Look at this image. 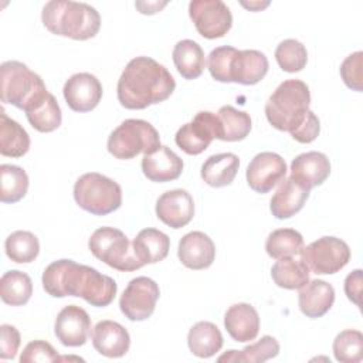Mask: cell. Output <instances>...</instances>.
<instances>
[{
    "label": "cell",
    "mask_w": 363,
    "mask_h": 363,
    "mask_svg": "<svg viewBox=\"0 0 363 363\" xmlns=\"http://www.w3.org/2000/svg\"><path fill=\"white\" fill-rule=\"evenodd\" d=\"M279 353V343L275 337L265 335L258 342L245 346L242 350H228L218 357V362H247L262 363Z\"/></svg>",
    "instance_id": "836d02e7"
},
{
    "label": "cell",
    "mask_w": 363,
    "mask_h": 363,
    "mask_svg": "<svg viewBox=\"0 0 363 363\" xmlns=\"http://www.w3.org/2000/svg\"><path fill=\"white\" fill-rule=\"evenodd\" d=\"M21 363L35 362H60L57 350L45 340H33L26 345L20 356Z\"/></svg>",
    "instance_id": "b9f144b4"
},
{
    "label": "cell",
    "mask_w": 363,
    "mask_h": 363,
    "mask_svg": "<svg viewBox=\"0 0 363 363\" xmlns=\"http://www.w3.org/2000/svg\"><path fill=\"white\" fill-rule=\"evenodd\" d=\"M362 65H363V52L362 51H356V52L347 55L340 65V77H342L345 85L357 92H362V89H363V86H362V81H363Z\"/></svg>",
    "instance_id": "60d3db41"
},
{
    "label": "cell",
    "mask_w": 363,
    "mask_h": 363,
    "mask_svg": "<svg viewBox=\"0 0 363 363\" xmlns=\"http://www.w3.org/2000/svg\"><path fill=\"white\" fill-rule=\"evenodd\" d=\"M309 104V86L301 79H286L268 98L265 116L275 129L292 133L306 118Z\"/></svg>",
    "instance_id": "277c9868"
},
{
    "label": "cell",
    "mask_w": 363,
    "mask_h": 363,
    "mask_svg": "<svg viewBox=\"0 0 363 363\" xmlns=\"http://www.w3.org/2000/svg\"><path fill=\"white\" fill-rule=\"evenodd\" d=\"M309 197V190L292 177L284 179L269 201V210L278 220H286L302 210Z\"/></svg>",
    "instance_id": "cb8c5ba5"
},
{
    "label": "cell",
    "mask_w": 363,
    "mask_h": 363,
    "mask_svg": "<svg viewBox=\"0 0 363 363\" xmlns=\"http://www.w3.org/2000/svg\"><path fill=\"white\" fill-rule=\"evenodd\" d=\"M44 81L20 61H4L0 65L1 102L26 111L47 94Z\"/></svg>",
    "instance_id": "5b68a950"
},
{
    "label": "cell",
    "mask_w": 363,
    "mask_h": 363,
    "mask_svg": "<svg viewBox=\"0 0 363 363\" xmlns=\"http://www.w3.org/2000/svg\"><path fill=\"white\" fill-rule=\"evenodd\" d=\"M309 268L299 258L282 257L271 268V278L277 286L284 289H299L309 282Z\"/></svg>",
    "instance_id": "4dcf8cb0"
},
{
    "label": "cell",
    "mask_w": 363,
    "mask_h": 363,
    "mask_svg": "<svg viewBox=\"0 0 363 363\" xmlns=\"http://www.w3.org/2000/svg\"><path fill=\"white\" fill-rule=\"evenodd\" d=\"M275 60L285 72H298L302 71L308 62V51L301 41L286 38L277 45Z\"/></svg>",
    "instance_id": "74e56055"
},
{
    "label": "cell",
    "mask_w": 363,
    "mask_h": 363,
    "mask_svg": "<svg viewBox=\"0 0 363 363\" xmlns=\"http://www.w3.org/2000/svg\"><path fill=\"white\" fill-rule=\"evenodd\" d=\"M213 139H220V121L217 113L200 111L191 122L184 123L174 136L176 145L187 155L203 153Z\"/></svg>",
    "instance_id": "7c38bea8"
},
{
    "label": "cell",
    "mask_w": 363,
    "mask_h": 363,
    "mask_svg": "<svg viewBox=\"0 0 363 363\" xmlns=\"http://www.w3.org/2000/svg\"><path fill=\"white\" fill-rule=\"evenodd\" d=\"M74 200L82 210L94 216H106L121 207L122 189L115 180L101 173L89 172L75 182Z\"/></svg>",
    "instance_id": "8992f818"
},
{
    "label": "cell",
    "mask_w": 363,
    "mask_h": 363,
    "mask_svg": "<svg viewBox=\"0 0 363 363\" xmlns=\"http://www.w3.org/2000/svg\"><path fill=\"white\" fill-rule=\"evenodd\" d=\"M333 354L340 363H357L363 359V335L354 329L342 330L333 340Z\"/></svg>",
    "instance_id": "f35d334b"
},
{
    "label": "cell",
    "mask_w": 363,
    "mask_h": 363,
    "mask_svg": "<svg viewBox=\"0 0 363 363\" xmlns=\"http://www.w3.org/2000/svg\"><path fill=\"white\" fill-rule=\"evenodd\" d=\"M4 250L13 262L28 264L37 258L40 252V242L33 233L17 230L6 238Z\"/></svg>",
    "instance_id": "8d00e7d4"
},
{
    "label": "cell",
    "mask_w": 363,
    "mask_h": 363,
    "mask_svg": "<svg viewBox=\"0 0 363 363\" xmlns=\"http://www.w3.org/2000/svg\"><path fill=\"white\" fill-rule=\"evenodd\" d=\"M220 121V140L238 142L251 132V116L244 111H238L231 105H224L217 112Z\"/></svg>",
    "instance_id": "d6a6232c"
},
{
    "label": "cell",
    "mask_w": 363,
    "mask_h": 363,
    "mask_svg": "<svg viewBox=\"0 0 363 363\" xmlns=\"http://www.w3.org/2000/svg\"><path fill=\"white\" fill-rule=\"evenodd\" d=\"M143 174L155 183H167L180 177L183 160L167 146L160 145L142 159Z\"/></svg>",
    "instance_id": "d6986e66"
},
{
    "label": "cell",
    "mask_w": 363,
    "mask_h": 363,
    "mask_svg": "<svg viewBox=\"0 0 363 363\" xmlns=\"http://www.w3.org/2000/svg\"><path fill=\"white\" fill-rule=\"evenodd\" d=\"M177 257L186 268L206 269L216 258V247L213 240L203 231H191L179 241Z\"/></svg>",
    "instance_id": "ac0fdd59"
},
{
    "label": "cell",
    "mask_w": 363,
    "mask_h": 363,
    "mask_svg": "<svg viewBox=\"0 0 363 363\" xmlns=\"http://www.w3.org/2000/svg\"><path fill=\"white\" fill-rule=\"evenodd\" d=\"M189 16L197 33L208 40L224 37L233 26L231 11L221 0H193Z\"/></svg>",
    "instance_id": "30bf717a"
},
{
    "label": "cell",
    "mask_w": 363,
    "mask_h": 363,
    "mask_svg": "<svg viewBox=\"0 0 363 363\" xmlns=\"http://www.w3.org/2000/svg\"><path fill=\"white\" fill-rule=\"evenodd\" d=\"M172 57L176 69L184 79H196L204 71V51L200 47V44L193 40L177 41L173 48Z\"/></svg>",
    "instance_id": "83f0119b"
},
{
    "label": "cell",
    "mask_w": 363,
    "mask_h": 363,
    "mask_svg": "<svg viewBox=\"0 0 363 363\" xmlns=\"http://www.w3.org/2000/svg\"><path fill=\"white\" fill-rule=\"evenodd\" d=\"M30 136L27 130L4 111L0 113V153L7 157H21L30 149Z\"/></svg>",
    "instance_id": "f546056e"
},
{
    "label": "cell",
    "mask_w": 363,
    "mask_h": 363,
    "mask_svg": "<svg viewBox=\"0 0 363 363\" xmlns=\"http://www.w3.org/2000/svg\"><path fill=\"white\" fill-rule=\"evenodd\" d=\"M309 271L316 275H330L345 268L350 259L349 245L332 235H325L308 244L299 252Z\"/></svg>",
    "instance_id": "9c48e42d"
},
{
    "label": "cell",
    "mask_w": 363,
    "mask_h": 363,
    "mask_svg": "<svg viewBox=\"0 0 363 363\" xmlns=\"http://www.w3.org/2000/svg\"><path fill=\"white\" fill-rule=\"evenodd\" d=\"M157 218L177 230L187 225L194 217V201L191 194L183 189H174L164 191L156 200Z\"/></svg>",
    "instance_id": "2e32d148"
},
{
    "label": "cell",
    "mask_w": 363,
    "mask_h": 363,
    "mask_svg": "<svg viewBox=\"0 0 363 363\" xmlns=\"http://www.w3.org/2000/svg\"><path fill=\"white\" fill-rule=\"evenodd\" d=\"M286 172V163L282 156L274 152H261L251 159L245 177L255 193L265 194L285 179Z\"/></svg>",
    "instance_id": "4fadbf2b"
},
{
    "label": "cell",
    "mask_w": 363,
    "mask_h": 363,
    "mask_svg": "<svg viewBox=\"0 0 363 363\" xmlns=\"http://www.w3.org/2000/svg\"><path fill=\"white\" fill-rule=\"evenodd\" d=\"M24 112L30 125L41 133H48L58 129L62 122L61 108L51 92H47Z\"/></svg>",
    "instance_id": "f1b7e54d"
},
{
    "label": "cell",
    "mask_w": 363,
    "mask_h": 363,
    "mask_svg": "<svg viewBox=\"0 0 363 363\" xmlns=\"http://www.w3.org/2000/svg\"><path fill=\"white\" fill-rule=\"evenodd\" d=\"M67 105L75 112H89L95 109L102 98V85L99 79L89 72L71 75L62 88Z\"/></svg>",
    "instance_id": "5bb4252c"
},
{
    "label": "cell",
    "mask_w": 363,
    "mask_h": 363,
    "mask_svg": "<svg viewBox=\"0 0 363 363\" xmlns=\"http://www.w3.org/2000/svg\"><path fill=\"white\" fill-rule=\"evenodd\" d=\"M269 3L265 1V3H261V1H250V3H245V1H241V6H244L245 9L248 10H252V11H258V10H262L268 6Z\"/></svg>",
    "instance_id": "7dc6e473"
},
{
    "label": "cell",
    "mask_w": 363,
    "mask_h": 363,
    "mask_svg": "<svg viewBox=\"0 0 363 363\" xmlns=\"http://www.w3.org/2000/svg\"><path fill=\"white\" fill-rule=\"evenodd\" d=\"M345 294L350 302L360 306L362 295V269L352 271L345 279Z\"/></svg>",
    "instance_id": "f6af8a7d"
},
{
    "label": "cell",
    "mask_w": 363,
    "mask_h": 363,
    "mask_svg": "<svg viewBox=\"0 0 363 363\" xmlns=\"http://www.w3.org/2000/svg\"><path fill=\"white\" fill-rule=\"evenodd\" d=\"M330 174V162L322 152H306L298 155L291 163V176L306 190L320 186Z\"/></svg>",
    "instance_id": "e0dca14e"
},
{
    "label": "cell",
    "mask_w": 363,
    "mask_h": 363,
    "mask_svg": "<svg viewBox=\"0 0 363 363\" xmlns=\"http://www.w3.org/2000/svg\"><path fill=\"white\" fill-rule=\"evenodd\" d=\"M269 64L264 52L258 50H237L230 62V82L255 85L268 72Z\"/></svg>",
    "instance_id": "44dd1931"
},
{
    "label": "cell",
    "mask_w": 363,
    "mask_h": 363,
    "mask_svg": "<svg viewBox=\"0 0 363 363\" xmlns=\"http://www.w3.org/2000/svg\"><path fill=\"white\" fill-rule=\"evenodd\" d=\"M33 295L31 278L18 269H10L0 279L1 301L11 306L26 305Z\"/></svg>",
    "instance_id": "1f68e13d"
},
{
    "label": "cell",
    "mask_w": 363,
    "mask_h": 363,
    "mask_svg": "<svg viewBox=\"0 0 363 363\" xmlns=\"http://www.w3.org/2000/svg\"><path fill=\"white\" fill-rule=\"evenodd\" d=\"M167 3L166 1H163V3H157V1H155V3H142V1H138V3H135V6L139 9V11L142 13V14H155V13H157L162 7H164Z\"/></svg>",
    "instance_id": "bcb514c9"
},
{
    "label": "cell",
    "mask_w": 363,
    "mask_h": 363,
    "mask_svg": "<svg viewBox=\"0 0 363 363\" xmlns=\"http://www.w3.org/2000/svg\"><path fill=\"white\" fill-rule=\"evenodd\" d=\"M320 132V122L319 118L309 109L306 118L301 123L298 129H295L291 136L299 143H311L313 142Z\"/></svg>",
    "instance_id": "ee69618b"
},
{
    "label": "cell",
    "mask_w": 363,
    "mask_h": 363,
    "mask_svg": "<svg viewBox=\"0 0 363 363\" xmlns=\"http://www.w3.org/2000/svg\"><path fill=\"white\" fill-rule=\"evenodd\" d=\"M0 359H14L21 342L20 332L17 330V328L3 323L0 326Z\"/></svg>",
    "instance_id": "7bdbcfd3"
},
{
    "label": "cell",
    "mask_w": 363,
    "mask_h": 363,
    "mask_svg": "<svg viewBox=\"0 0 363 363\" xmlns=\"http://www.w3.org/2000/svg\"><path fill=\"white\" fill-rule=\"evenodd\" d=\"M335 302L333 286L323 279H312L299 288L298 303L301 312L312 319L322 318Z\"/></svg>",
    "instance_id": "603a6c76"
},
{
    "label": "cell",
    "mask_w": 363,
    "mask_h": 363,
    "mask_svg": "<svg viewBox=\"0 0 363 363\" xmlns=\"http://www.w3.org/2000/svg\"><path fill=\"white\" fill-rule=\"evenodd\" d=\"M237 48L231 45H221L208 54L207 67L210 71V75L218 81V82H230V62L233 55L235 54Z\"/></svg>",
    "instance_id": "ab89813d"
},
{
    "label": "cell",
    "mask_w": 363,
    "mask_h": 363,
    "mask_svg": "<svg viewBox=\"0 0 363 363\" xmlns=\"http://www.w3.org/2000/svg\"><path fill=\"white\" fill-rule=\"evenodd\" d=\"M240 167L235 153H217L206 159L201 166V179L211 187H224L233 183Z\"/></svg>",
    "instance_id": "484cf974"
},
{
    "label": "cell",
    "mask_w": 363,
    "mask_h": 363,
    "mask_svg": "<svg viewBox=\"0 0 363 363\" xmlns=\"http://www.w3.org/2000/svg\"><path fill=\"white\" fill-rule=\"evenodd\" d=\"M95 350L106 357H122L130 346L129 332L115 320H99L91 333Z\"/></svg>",
    "instance_id": "ffe728a7"
},
{
    "label": "cell",
    "mask_w": 363,
    "mask_h": 363,
    "mask_svg": "<svg viewBox=\"0 0 363 363\" xmlns=\"http://www.w3.org/2000/svg\"><path fill=\"white\" fill-rule=\"evenodd\" d=\"M176 82L167 68L150 57L132 58L122 71L116 94L126 109H145L166 101L174 91Z\"/></svg>",
    "instance_id": "7a4b0ae2"
},
{
    "label": "cell",
    "mask_w": 363,
    "mask_h": 363,
    "mask_svg": "<svg viewBox=\"0 0 363 363\" xmlns=\"http://www.w3.org/2000/svg\"><path fill=\"white\" fill-rule=\"evenodd\" d=\"M160 146L159 132L143 119H126L108 138V152L121 160H129L139 153H150Z\"/></svg>",
    "instance_id": "52a82bcc"
},
{
    "label": "cell",
    "mask_w": 363,
    "mask_h": 363,
    "mask_svg": "<svg viewBox=\"0 0 363 363\" xmlns=\"http://www.w3.org/2000/svg\"><path fill=\"white\" fill-rule=\"evenodd\" d=\"M44 27L61 37L72 40H89L101 28V16L92 6L69 0H51L41 11Z\"/></svg>",
    "instance_id": "3957f363"
},
{
    "label": "cell",
    "mask_w": 363,
    "mask_h": 363,
    "mask_svg": "<svg viewBox=\"0 0 363 363\" xmlns=\"http://www.w3.org/2000/svg\"><path fill=\"white\" fill-rule=\"evenodd\" d=\"M303 248V237L294 228H278L269 233L265 241V251L271 258L295 257Z\"/></svg>",
    "instance_id": "d590c367"
},
{
    "label": "cell",
    "mask_w": 363,
    "mask_h": 363,
    "mask_svg": "<svg viewBox=\"0 0 363 363\" xmlns=\"http://www.w3.org/2000/svg\"><path fill=\"white\" fill-rule=\"evenodd\" d=\"M43 288L54 298L79 296L89 305L105 308L116 296L113 278L72 259H57L43 272Z\"/></svg>",
    "instance_id": "6da1fadb"
},
{
    "label": "cell",
    "mask_w": 363,
    "mask_h": 363,
    "mask_svg": "<svg viewBox=\"0 0 363 363\" xmlns=\"http://www.w3.org/2000/svg\"><path fill=\"white\" fill-rule=\"evenodd\" d=\"M54 333L64 346H82L91 333V318L85 309L77 305H67L55 318Z\"/></svg>",
    "instance_id": "9a60e30c"
},
{
    "label": "cell",
    "mask_w": 363,
    "mask_h": 363,
    "mask_svg": "<svg viewBox=\"0 0 363 363\" xmlns=\"http://www.w3.org/2000/svg\"><path fill=\"white\" fill-rule=\"evenodd\" d=\"M132 245L135 255L143 265L156 264L167 257L170 250V238L160 230L143 228L138 233Z\"/></svg>",
    "instance_id": "d4e9b609"
},
{
    "label": "cell",
    "mask_w": 363,
    "mask_h": 363,
    "mask_svg": "<svg viewBox=\"0 0 363 363\" xmlns=\"http://www.w3.org/2000/svg\"><path fill=\"white\" fill-rule=\"evenodd\" d=\"M224 326L235 342L245 343L257 337L259 332V315L250 303H234L224 315Z\"/></svg>",
    "instance_id": "7402d4cb"
},
{
    "label": "cell",
    "mask_w": 363,
    "mask_h": 363,
    "mask_svg": "<svg viewBox=\"0 0 363 363\" xmlns=\"http://www.w3.org/2000/svg\"><path fill=\"white\" fill-rule=\"evenodd\" d=\"M88 248L95 258L113 269L130 272L143 267L135 255L132 242L118 228L101 227L95 230L88 240Z\"/></svg>",
    "instance_id": "ba28073f"
},
{
    "label": "cell",
    "mask_w": 363,
    "mask_h": 363,
    "mask_svg": "<svg viewBox=\"0 0 363 363\" xmlns=\"http://www.w3.org/2000/svg\"><path fill=\"white\" fill-rule=\"evenodd\" d=\"M223 335L220 329L207 320L194 323L187 333V345L190 352L201 359L214 356L223 347Z\"/></svg>",
    "instance_id": "4316f807"
},
{
    "label": "cell",
    "mask_w": 363,
    "mask_h": 363,
    "mask_svg": "<svg viewBox=\"0 0 363 363\" xmlns=\"http://www.w3.org/2000/svg\"><path fill=\"white\" fill-rule=\"evenodd\" d=\"M28 190V176L26 170L16 164L0 166V200L3 203L20 201Z\"/></svg>",
    "instance_id": "e575fe53"
},
{
    "label": "cell",
    "mask_w": 363,
    "mask_h": 363,
    "mask_svg": "<svg viewBox=\"0 0 363 363\" xmlns=\"http://www.w3.org/2000/svg\"><path fill=\"white\" fill-rule=\"evenodd\" d=\"M159 285L149 277H136L129 281L119 299L121 312L132 322L146 320L152 316L159 299Z\"/></svg>",
    "instance_id": "8fae6325"
}]
</instances>
